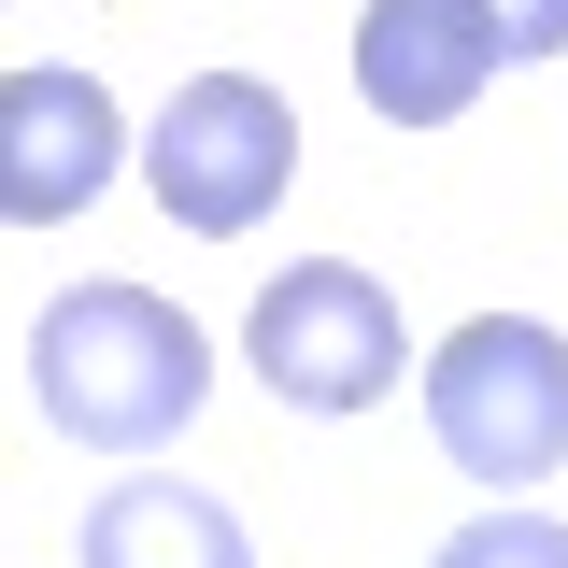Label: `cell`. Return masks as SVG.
<instances>
[{"instance_id":"1","label":"cell","mask_w":568,"mask_h":568,"mask_svg":"<svg viewBox=\"0 0 568 568\" xmlns=\"http://www.w3.org/2000/svg\"><path fill=\"white\" fill-rule=\"evenodd\" d=\"M200 398H213V342L156 284H58L29 313V413L71 455H156Z\"/></svg>"},{"instance_id":"2","label":"cell","mask_w":568,"mask_h":568,"mask_svg":"<svg viewBox=\"0 0 568 568\" xmlns=\"http://www.w3.org/2000/svg\"><path fill=\"white\" fill-rule=\"evenodd\" d=\"M426 426L469 484L526 497L540 469H568V342L540 313H469L426 355Z\"/></svg>"},{"instance_id":"3","label":"cell","mask_w":568,"mask_h":568,"mask_svg":"<svg viewBox=\"0 0 568 568\" xmlns=\"http://www.w3.org/2000/svg\"><path fill=\"white\" fill-rule=\"evenodd\" d=\"M142 185H156V213H171L185 242L271 227L284 185H298V114H284V85H256V71L171 85V114L142 129Z\"/></svg>"},{"instance_id":"4","label":"cell","mask_w":568,"mask_h":568,"mask_svg":"<svg viewBox=\"0 0 568 568\" xmlns=\"http://www.w3.org/2000/svg\"><path fill=\"white\" fill-rule=\"evenodd\" d=\"M242 355H256V384H271L284 413H369V398H398V298L355 271V256H298V271L256 284V313H242Z\"/></svg>"},{"instance_id":"5","label":"cell","mask_w":568,"mask_h":568,"mask_svg":"<svg viewBox=\"0 0 568 568\" xmlns=\"http://www.w3.org/2000/svg\"><path fill=\"white\" fill-rule=\"evenodd\" d=\"M114 100H100V71H14L0 85V213L14 227H71V213L114 185Z\"/></svg>"},{"instance_id":"6","label":"cell","mask_w":568,"mask_h":568,"mask_svg":"<svg viewBox=\"0 0 568 568\" xmlns=\"http://www.w3.org/2000/svg\"><path fill=\"white\" fill-rule=\"evenodd\" d=\"M497 58H511V43H497L484 0H369V14H355V85H369L384 129H455L497 85Z\"/></svg>"},{"instance_id":"7","label":"cell","mask_w":568,"mask_h":568,"mask_svg":"<svg viewBox=\"0 0 568 568\" xmlns=\"http://www.w3.org/2000/svg\"><path fill=\"white\" fill-rule=\"evenodd\" d=\"M85 568H256V540H242V511L213 484L142 469V484H114L85 511Z\"/></svg>"},{"instance_id":"8","label":"cell","mask_w":568,"mask_h":568,"mask_svg":"<svg viewBox=\"0 0 568 568\" xmlns=\"http://www.w3.org/2000/svg\"><path fill=\"white\" fill-rule=\"evenodd\" d=\"M426 568H568V526L555 511H484V526H455Z\"/></svg>"},{"instance_id":"9","label":"cell","mask_w":568,"mask_h":568,"mask_svg":"<svg viewBox=\"0 0 568 568\" xmlns=\"http://www.w3.org/2000/svg\"><path fill=\"white\" fill-rule=\"evenodd\" d=\"M511 58H568V0H484Z\"/></svg>"}]
</instances>
